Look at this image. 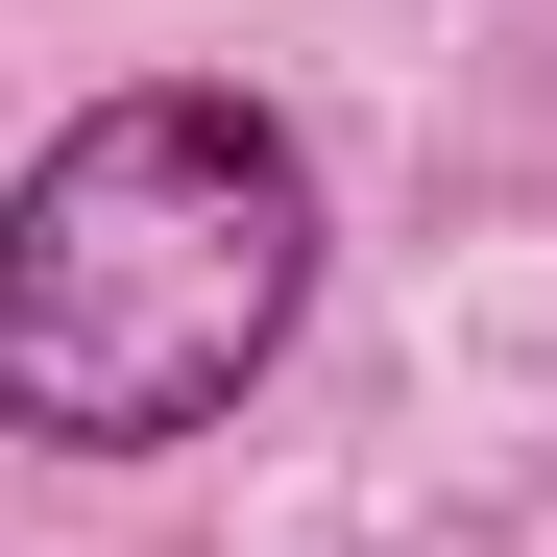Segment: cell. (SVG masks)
Segmentation results:
<instances>
[{
    "mask_svg": "<svg viewBox=\"0 0 557 557\" xmlns=\"http://www.w3.org/2000/svg\"><path fill=\"white\" fill-rule=\"evenodd\" d=\"M292 315H315V146L219 73L49 122V170L0 195V436L49 460H146L243 412Z\"/></svg>",
    "mask_w": 557,
    "mask_h": 557,
    "instance_id": "1",
    "label": "cell"
}]
</instances>
